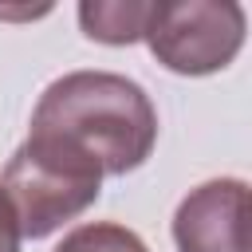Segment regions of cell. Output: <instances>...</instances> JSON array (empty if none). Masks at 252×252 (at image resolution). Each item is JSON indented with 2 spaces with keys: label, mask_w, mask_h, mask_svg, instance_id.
I'll use <instances>...</instances> for the list:
<instances>
[{
  "label": "cell",
  "mask_w": 252,
  "mask_h": 252,
  "mask_svg": "<svg viewBox=\"0 0 252 252\" xmlns=\"http://www.w3.org/2000/svg\"><path fill=\"white\" fill-rule=\"evenodd\" d=\"M32 130L63 134L79 142L102 173L138 169L158 142V110L150 94L114 71H67L39 94Z\"/></svg>",
  "instance_id": "cell-1"
},
{
  "label": "cell",
  "mask_w": 252,
  "mask_h": 252,
  "mask_svg": "<svg viewBox=\"0 0 252 252\" xmlns=\"http://www.w3.org/2000/svg\"><path fill=\"white\" fill-rule=\"evenodd\" d=\"M0 185L20 217V232L43 240L98 201L102 165L79 142L32 130L24 146L8 158Z\"/></svg>",
  "instance_id": "cell-2"
},
{
  "label": "cell",
  "mask_w": 252,
  "mask_h": 252,
  "mask_svg": "<svg viewBox=\"0 0 252 252\" xmlns=\"http://www.w3.org/2000/svg\"><path fill=\"white\" fill-rule=\"evenodd\" d=\"M244 8L236 0H158L146 12L142 39L173 75L224 71L244 47Z\"/></svg>",
  "instance_id": "cell-3"
},
{
  "label": "cell",
  "mask_w": 252,
  "mask_h": 252,
  "mask_svg": "<svg viewBox=\"0 0 252 252\" xmlns=\"http://www.w3.org/2000/svg\"><path fill=\"white\" fill-rule=\"evenodd\" d=\"M177 252H248V185L213 177L189 189L173 213Z\"/></svg>",
  "instance_id": "cell-4"
},
{
  "label": "cell",
  "mask_w": 252,
  "mask_h": 252,
  "mask_svg": "<svg viewBox=\"0 0 252 252\" xmlns=\"http://www.w3.org/2000/svg\"><path fill=\"white\" fill-rule=\"evenodd\" d=\"M146 12H150V4H138V0H83L79 4V24L91 39L122 47V43L142 39Z\"/></svg>",
  "instance_id": "cell-5"
},
{
  "label": "cell",
  "mask_w": 252,
  "mask_h": 252,
  "mask_svg": "<svg viewBox=\"0 0 252 252\" xmlns=\"http://www.w3.org/2000/svg\"><path fill=\"white\" fill-rule=\"evenodd\" d=\"M55 252H150L146 240L126 228V224H114V220H91V224H79L71 228Z\"/></svg>",
  "instance_id": "cell-6"
},
{
  "label": "cell",
  "mask_w": 252,
  "mask_h": 252,
  "mask_svg": "<svg viewBox=\"0 0 252 252\" xmlns=\"http://www.w3.org/2000/svg\"><path fill=\"white\" fill-rule=\"evenodd\" d=\"M20 240H24L20 217H16V209H12V201L0 185V252H20Z\"/></svg>",
  "instance_id": "cell-7"
}]
</instances>
